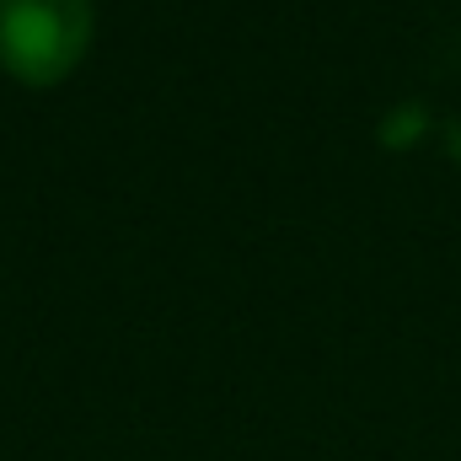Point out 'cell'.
Returning a JSON list of instances; mask_svg holds the SVG:
<instances>
[{
  "mask_svg": "<svg viewBox=\"0 0 461 461\" xmlns=\"http://www.w3.org/2000/svg\"><path fill=\"white\" fill-rule=\"evenodd\" d=\"M97 0H0V70L22 86H59L81 70Z\"/></svg>",
  "mask_w": 461,
  "mask_h": 461,
  "instance_id": "6da1fadb",
  "label": "cell"
}]
</instances>
